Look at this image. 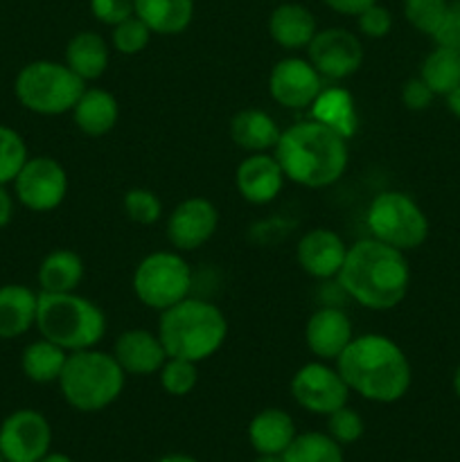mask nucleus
<instances>
[{"instance_id": "nucleus-1", "label": "nucleus", "mask_w": 460, "mask_h": 462, "mask_svg": "<svg viewBox=\"0 0 460 462\" xmlns=\"http://www.w3.org/2000/svg\"><path fill=\"white\" fill-rule=\"evenodd\" d=\"M338 284L347 298L370 311L395 310L410 289V266L406 253L379 239H359L347 246L338 271Z\"/></svg>"}, {"instance_id": "nucleus-2", "label": "nucleus", "mask_w": 460, "mask_h": 462, "mask_svg": "<svg viewBox=\"0 0 460 462\" xmlns=\"http://www.w3.org/2000/svg\"><path fill=\"white\" fill-rule=\"evenodd\" d=\"M336 370L350 393L377 404H395L413 383L406 352L386 334H361L352 338L336 359Z\"/></svg>"}, {"instance_id": "nucleus-3", "label": "nucleus", "mask_w": 460, "mask_h": 462, "mask_svg": "<svg viewBox=\"0 0 460 462\" xmlns=\"http://www.w3.org/2000/svg\"><path fill=\"white\" fill-rule=\"evenodd\" d=\"M284 176L309 189L329 188L343 179L350 162L347 140L316 120L296 122L280 134L273 149Z\"/></svg>"}, {"instance_id": "nucleus-4", "label": "nucleus", "mask_w": 460, "mask_h": 462, "mask_svg": "<svg viewBox=\"0 0 460 462\" xmlns=\"http://www.w3.org/2000/svg\"><path fill=\"white\" fill-rule=\"evenodd\" d=\"M156 334L165 346L167 356L201 364L224 347L228 320L215 302L189 296L161 311Z\"/></svg>"}, {"instance_id": "nucleus-5", "label": "nucleus", "mask_w": 460, "mask_h": 462, "mask_svg": "<svg viewBox=\"0 0 460 462\" xmlns=\"http://www.w3.org/2000/svg\"><path fill=\"white\" fill-rule=\"evenodd\" d=\"M59 391L66 404L79 413H99L120 400L126 386V373L113 352H70L59 377Z\"/></svg>"}, {"instance_id": "nucleus-6", "label": "nucleus", "mask_w": 460, "mask_h": 462, "mask_svg": "<svg viewBox=\"0 0 460 462\" xmlns=\"http://www.w3.org/2000/svg\"><path fill=\"white\" fill-rule=\"evenodd\" d=\"M34 328L41 337L57 343L66 352H79L97 347L106 334L108 323L102 307L90 298L79 296L77 291H41Z\"/></svg>"}, {"instance_id": "nucleus-7", "label": "nucleus", "mask_w": 460, "mask_h": 462, "mask_svg": "<svg viewBox=\"0 0 460 462\" xmlns=\"http://www.w3.org/2000/svg\"><path fill=\"white\" fill-rule=\"evenodd\" d=\"M86 81L77 77L66 63L36 59L25 63L14 79L18 104L36 116H63L75 108Z\"/></svg>"}, {"instance_id": "nucleus-8", "label": "nucleus", "mask_w": 460, "mask_h": 462, "mask_svg": "<svg viewBox=\"0 0 460 462\" xmlns=\"http://www.w3.org/2000/svg\"><path fill=\"white\" fill-rule=\"evenodd\" d=\"M365 221L374 239L404 253L422 246L431 233L427 212L410 194L400 189L377 194L370 203Z\"/></svg>"}, {"instance_id": "nucleus-9", "label": "nucleus", "mask_w": 460, "mask_h": 462, "mask_svg": "<svg viewBox=\"0 0 460 462\" xmlns=\"http://www.w3.org/2000/svg\"><path fill=\"white\" fill-rule=\"evenodd\" d=\"M194 275L179 251H156L138 262L131 278L135 298L153 311H165L189 298Z\"/></svg>"}, {"instance_id": "nucleus-10", "label": "nucleus", "mask_w": 460, "mask_h": 462, "mask_svg": "<svg viewBox=\"0 0 460 462\" xmlns=\"http://www.w3.org/2000/svg\"><path fill=\"white\" fill-rule=\"evenodd\" d=\"M14 199L32 212H52L66 201L68 171L57 158L30 156L14 179Z\"/></svg>"}, {"instance_id": "nucleus-11", "label": "nucleus", "mask_w": 460, "mask_h": 462, "mask_svg": "<svg viewBox=\"0 0 460 462\" xmlns=\"http://www.w3.org/2000/svg\"><path fill=\"white\" fill-rule=\"evenodd\" d=\"M291 397L307 413L327 418L334 411L347 406L350 388L336 368L327 365V361L318 359L305 364L293 373Z\"/></svg>"}, {"instance_id": "nucleus-12", "label": "nucleus", "mask_w": 460, "mask_h": 462, "mask_svg": "<svg viewBox=\"0 0 460 462\" xmlns=\"http://www.w3.org/2000/svg\"><path fill=\"white\" fill-rule=\"evenodd\" d=\"M52 451V424L41 411L18 409L0 422V454L7 462H39Z\"/></svg>"}, {"instance_id": "nucleus-13", "label": "nucleus", "mask_w": 460, "mask_h": 462, "mask_svg": "<svg viewBox=\"0 0 460 462\" xmlns=\"http://www.w3.org/2000/svg\"><path fill=\"white\" fill-rule=\"evenodd\" d=\"M311 66L325 79H347L363 63V45L354 32L345 27H327L318 30L311 43L307 45Z\"/></svg>"}, {"instance_id": "nucleus-14", "label": "nucleus", "mask_w": 460, "mask_h": 462, "mask_svg": "<svg viewBox=\"0 0 460 462\" xmlns=\"http://www.w3.org/2000/svg\"><path fill=\"white\" fill-rule=\"evenodd\" d=\"M219 210L206 197L183 199L167 217V239L179 253L198 251L215 237Z\"/></svg>"}, {"instance_id": "nucleus-15", "label": "nucleus", "mask_w": 460, "mask_h": 462, "mask_svg": "<svg viewBox=\"0 0 460 462\" xmlns=\"http://www.w3.org/2000/svg\"><path fill=\"white\" fill-rule=\"evenodd\" d=\"M323 90V77L318 75L309 59L284 57L271 68L269 93L280 106L289 111H302L314 104Z\"/></svg>"}, {"instance_id": "nucleus-16", "label": "nucleus", "mask_w": 460, "mask_h": 462, "mask_svg": "<svg viewBox=\"0 0 460 462\" xmlns=\"http://www.w3.org/2000/svg\"><path fill=\"white\" fill-rule=\"evenodd\" d=\"M284 180L287 176H284L278 158L269 152L248 153L235 171V185H237L239 197L251 206L273 203L282 194Z\"/></svg>"}, {"instance_id": "nucleus-17", "label": "nucleus", "mask_w": 460, "mask_h": 462, "mask_svg": "<svg viewBox=\"0 0 460 462\" xmlns=\"http://www.w3.org/2000/svg\"><path fill=\"white\" fill-rule=\"evenodd\" d=\"M347 255V244L332 228H311L296 246L298 266L309 278L332 280L341 271Z\"/></svg>"}, {"instance_id": "nucleus-18", "label": "nucleus", "mask_w": 460, "mask_h": 462, "mask_svg": "<svg viewBox=\"0 0 460 462\" xmlns=\"http://www.w3.org/2000/svg\"><path fill=\"white\" fill-rule=\"evenodd\" d=\"M354 338L350 316L338 307H320L309 316L305 328V343L320 361H336Z\"/></svg>"}, {"instance_id": "nucleus-19", "label": "nucleus", "mask_w": 460, "mask_h": 462, "mask_svg": "<svg viewBox=\"0 0 460 462\" xmlns=\"http://www.w3.org/2000/svg\"><path fill=\"white\" fill-rule=\"evenodd\" d=\"M113 356L126 374L133 377H152L158 374L167 361L165 346L161 337L149 329H126L115 338Z\"/></svg>"}, {"instance_id": "nucleus-20", "label": "nucleus", "mask_w": 460, "mask_h": 462, "mask_svg": "<svg viewBox=\"0 0 460 462\" xmlns=\"http://www.w3.org/2000/svg\"><path fill=\"white\" fill-rule=\"evenodd\" d=\"M70 113L81 134L90 135V138H102L115 129L117 120H120V104L111 90L86 86Z\"/></svg>"}, {"instance_id": "nucleus-21", "label": "nucleus", "mask_w": 460, "mask_h": 462, "mask_svg": "<svg viewBox=\"0 0 460 462\" xmlns=\"http://www.w3.org/2000/svg\"><path fill=\"white\" fill-rule=\"evenodd\" d=\"M39 293L18 282L0 287V338L12 341L36 325Z\"/></svg>"}, {"instance_id": "nucleus-22", "label": "nucleus", "mask_w": 460, "mask_h": 462, "mask_svg": "<svg viewBox=\"0 0 460 462\" xmlns=\"http://www.w3.org/2000/svg\"><path fill=\"white\" fill-rule=\"evenodd\" d=\"M318 32L316 16L311 9L300 3H282L271 12L269 34L280 48L302 50L311 43Z\"/></svg>"}, {"instance_id": "nucleus-23", "label": "nucleus", "mask_w": 460, "mask_h": 462, "mask_svg": "<svg viewBox=\"0 0 460 462\" xmlns=\"http://www.w3.org/2000/svg\"><path fill=\"white\" fill-rule=\"evenodd\" d=\"M296 436V422L282 409H262L248 422V442L255 454L282 456Z\"/></svg>"}, {"instance_id": "nucleus-24", "label": "nucleus", "mask_w": 460, "mask_h": 462, "mask_svg": "<svg viewBox=\"0 0 460 462\" xmlns=\"http://www.w3.org/2000/svg\"><path fill=\"white\" fill-rule=\"evenodd\" d=\"M311 120L320 122L327 129L336 131L345 140L354 138L359 131V111H356L354 95L341 86H329L318 93L311 104Z\"/></svg>"}, {"instance_id": "nucleus-25", "label": "nucleus", "mask_w": 460, "mask_h": 462, "mask_svg": "<svg viewBox=\"0 0 460 462\" xmlns=\"http://www.w3.org/2000/svg\"><path fill=\"white\" fill-rule=\"evenodd\" d=\"M280 134L282 129L278 126V122L262 108H244V111L235 113L230 120V138L246 153L273 152Z\"/></svg>"}, {"instance_id": "nucleus-26", "label": "nucleus", "mask_w": 460, "mask_h": 462, "mask_svg": "<svg viewBox=\"0 0 460 462\" xmlns=\"http://www.w3.org/2000/svg\"><path fill=\"white\" fill-rule=\"evenodd\" d=\"M108 61H111V48L97 32H77L68 41L66 52H63V63L86 84L99 79L106 72Z\"/></svg>"}, {"instance_id": "nucleus-27", "label": "nucleus", "mask_w": 460, "mask_h": 462, "mask_svg": "<svg viewBox=\"0 0 460 462\" xmlns=\"http://www.w3.org/2000/svg\"><path fill=\"white\" fill-rule=\"evenodd\" d=\"M135 16L161 36L183 34L194 21V0H133Z\"/></svg>"}, {"instance_id": "nucleus-28", "label": "nucleus", "mask_w": 460, "mask_h": 462, "mask_svg": "<svg viewBox=\"0 0 460 462\" xmlns=\"http://www.w3.org/2000/svg\"><path fill=\"white\" fill-rule=\"evenodd\" d=\"M84 273L86 266L79 253L70 251V248H54L41 260L36 280H39L41 291L68 293L79 289Z\"/></svg>"}, {"instance_id": "nucleus-29", "label": "nucleus", "mask_w": 460, "mask_h": 462, "mask_svg": "<svg viewBox=\"0 0 460 462\" xmlns=\"http://www.w3.org/2000/svg\"><path fill=\"white\" fill-rule=\"evenodd\" d=\"M68 355L70 352H66L57 343L41 337L39 341L27 343L25 350H23L21 370L30 382L41 383V386H45V383H57L63 373V365L68 361Z\"/></svg>"}, {"instance_id": "nucleus-30", "label": "nucleus", "mask_w": 460, "mask_h": 462, "mask_svg": "<svg viewBox=\"0 0 460 462\" xmlns=\"http://www.w3.org/2000/svg\"><path fill=\"white\" fill-rule=\"evenodd\" d=\"M418 77L436 93V97L449 95L460 84V50L436 45L424 57Z\"/></svg>"}, {"instance_id": "nucleus-31", "label": "nucleus", "mask_w": 460, "mask_h": 462, "mask_svg": "<svg viewBox=\"0 0 460 462\" xmlns=\"http://www.w3.org/2000/svg\"><path fill=\"white\" fill-rule=\"evenodd\" d=\"M284 462H345L343 447L329 433H298L289 449L282 454Z\"/></svg>"}, {"instance_id": "nucleus-32", "label": "nucleus", "mask_w": 460, "mask_h": 462, "mask_svg": "<svg viewBox=\"0 0 460 462\" xmlns=\"http://www.w3.org/2000/svg\"><path fill=\"white\" fill-rule=\"evenodd\" d=\"M30 158L27 143L16 129L0 125V185H12Z\"/></svg>"}, {"instance_id": "nucleus-33", "label": "nucleus", "mask_w": 460, "mask_h": 462, "mask_svg": "<svg viewBox=\"0 0 460 462\" xmlns=\"http://www.w3.org/2000/svg\"><path fill=\"white\" fill-rule=\"evenodd\" d=\"M197 365L198 364H194V361L167 356V361L162 364V368L158 370L162 391L171 397H188L198 383Z\"/></svg>"}, {"instance_id": "nucleus-34", "label": "nucleus", "mask_w": 460, "mask_h": 462, "mask_svg": "<svg viewBox=\"0 0 460 462\" xmlns=\"http://www.w3.org/2000/svg\"><path fill=\"white\" fill-rule=\"evenodd\" d=\"M449 0H401V12L419 34L433 36L445 18Z\"/></svg>"}, {"instance_id": "nucleus-35", "label": "nucleus", "mask_w": 460, "mask_h": 462, "mask_svg": "<svg viewBox=\"0 0 460 462\" xmlns=\"http://www.w3.org/2000/svg\"><path fill=\"white\" fill-rule=\"evenodd\" d=\"M124 215L138 226H153L162 217V201L149 188H131L122 197Z\"/></svg>"}, {"instance_id": "nucleus-36", "label": "nucleus", "mask_w": 460, "mask_h": 462, "mask_svg": "<svg viewBox=\"0 0 460 462\" xmlns=\"http://www.w3.org/2000/svg\"><path fill=\"white\" fill-rule=\"evenodd\" d=\"M153 32L140 21L138 16H129L126 21L117 23L111 32V45L115 52L124 54V57H135V54L143 52L144 48L152 41Z\"/></svg>"}, {"instance_id": "nucleus-37", "label": "nucleus", "mask_w": 460, "mask_h": 462, "mask_svg": "<svg viewBox=\"0 0 460 462\" xmlns=\"http://www.w3.org/2000/svg\"><path fill=\"white\" fill-rule=\"evenodd\" d=\"M327 433L341 447L354 445V442H359L361 438H363L365 422L354 409L343 406V409L334 411V413L327 415Z\"/></svg>"}, {"instance_id": "nucleus-38", "label": "nucleus", "mask_w": 460, "mask_h": 462, "mask_svg": "<svg viewBox=\"0 0 460 462\" xmlns=\"http://www.w3.org/2000/svg\"><path fill=\"white\" fill-rule=\"evenodd\" d=\"M356 25L368 39H386L392 30V14L388 7L374 3L356 16Z\"/></svg>"}, {"instance_id": "nucleus-39", "label": "nucleus", "mask_w": 460, "mask_h": 462, "mask_svg": "<svg viewBox=\"0 0 460 462\" xmlns=\"http://www.w3.org/2000/svg\"><path fill=\"white\" fill-rule=\"evenodd\" d=\"M90 12L99 23L108 27H115L117 23L133 16V0H90Z\"/></svg>"}, {"instance_id": "nucleus-40", "label": "nucleus", "mask_w": 460, "mask_h": 462, "mask_svg": "<svg viewBox=\"0 0 460 462\" xmlns=\"http://www.w3.org/2000/svg\"><path fill=\"white\" fill-rule=\"evenodd\" d=\"M431 39L436 41V45L460 50V0L449 3L445 18H442L440 27H437Z\"/></svg>"}, {"instance_id": "nucleus-41", "label": "nucleus", "mask_w": 460, "mask_h": 462, "mask_svg": "<svg viewBox=\"0 0 460 462\" xmlns=\"http://www.w3.org/2000/svg\"><path fill=\"white\" fill-rule=\"evenodd\" d=\"M433 99H436V93L419 77H410L401 86V104L409 111H427L433 104Z\"/></svg>"}, {"instance_id": "nucleus-42", "label": "nucleus", "mask_w": 460, "mask_h": 462, "mask_svg": "<svg viewBox=\"0 0 460 462\" xmlns=\"http://www.w3.org/2000/svg\"><path fill=\"white\" fill-rule=\"evenodd\" d=\"M332 12L343 14V16H359L363 9H368L370 5H374L377 0H323Z\"/></svg>"}, {"instance_id": "nucleus-43", "label": "nucleus", "mask_w": 460, "mask_h": 462, "mask_svg": "<svg viewBox=\"0 0 460 462\" xmlns=\"http://www.w3.org/2000/svg\"><path fill=\"white\" fill-rule=\"evenodd\" d=\"M14 210H16V206H14V194L9 192L7 185H0V230L12 224Z\"/></svg>"}, {"instance_id": "nucleus-44", "label": "nucleus", "mask_w": 460, "mask_h": 462, "mask_svg": "<svg viewBox=\"0 0 460 462\" xmlns=\"http://www.w3.org/2000/svg\"><path fill=\"white\" fill-rule=\"evenodd\" d=\"M445 102H446V108H449L451 116L458 117L460 120V84L455 86L449 95H445Z\"/></svg>"}, {"instance_id": "nucleus-45", "label": "nucleus", "mask_w": 460, "mask_h": 462, "mask_svg": "<svg viewBox=\"0 0 460 462\" xmlns=\"http://www.w3.org/2000/svg\"><path fill=\"white\" fill-rule=\"evenodd\" d=\"M156 462H198V460L194 458V456H188V454H165Z\"/></svg>"}, {"instance_id": "nucleus-46", "label": "nucleus", "mask_w": 460, "mask_h": 462, "mask_svg": "<svg viewBox=\"0 0 460 462\" xmlns=\"http://www.w3.org/2000/svg\"><path fill=\"white\" fill-rule=\"evenodd\" d=\"M39 462H75L70 456L61 454V451H48Z\"/></svg>"}, {"instance_id": "nucleus-47", "label": "nucleus", "mask_w": 460, "mask_h": 462, "mask_svg": "<svg viewBox=\"0 0 460 462\" xmlns=\"http://www.w3.org/2000/svg\"><path fill=\"white\" fill-rule=\"evenodd\" d=\"M451 386H454L455 397H458V400H460V364L455 365V370H454V379H451Z\"/></svg>"}, {"instance_id": "nucleus-48", "label": "nucleus", "mask_w": 460, "mask_h": 462, "mask_svg": "<svg viewBox=\"0 0 460 462\" xmlns=\"http://www.w3.org/2000/svg\"><path fill=\"white\" fill-rule=\"evenodd\" d=\"M253 462H284L282 456H266V454H257V458Z\"/></svg>"}, {"instance_id": "nucleus-49", "label": "nucleus", "mask_w": 460, "mask_h": 462, "mask_svg": "<svg viewBox=\"0 0 460 462\" xmlns=\"http://www.w3.org/2000/svg\"><path fill=\"white\" fill-rule=\"evenodd\" d=\"M0 462H7V460H5V458H3V454H0Z\"/></svg>"}]
</instances>
